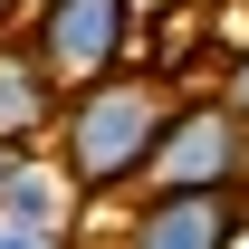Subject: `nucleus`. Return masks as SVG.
Wrapping results in <instances>:
<instances>
[{
	"label": "nucleus",
	"instance_id": "6",
	"mask_svg": "<svg viewBox=\"0 0 249 249\" xmlns=\"http://www.w3.org/2000/svg\"><path fill=\"white\" fill-rule=\"evenodd\" d=\"M58 106H67V96L38 77V58L19 48V29H10V38H0V154H48Z\"/></svg>",
	"mask_w": 249,
	"mask_h": 249
},
{
	"label": "nucleus",
	"instance_id": "9",
	"mask_svg": "<svg viewBox=\"0 0 249 249\" xmlns=\"http://www.w3.org/2000/svg\"><path fill=\"white\" fill-rule=\"evenodd\" d=\"M19 19H29V0H0V38H10V29H19Z\"/></svg>",
	"mask_w": 249,
	"mask_h": 249
},
{
	"label": "nucleus",
	"instance_id": "3",
	"mask_svg": "<svg viewBox=\"0 0 249 249\" xmlns=\"http://www.w3.org/2000/svg\"><path fill=\"white\" fill-rule=\"evenodd\" d=\"M144 192H249V124L220 106L211 87L173 96V124H163L154 163H144ZM134 192V201H144Z\"/></svg>",
	"mask_w": 249,
	"mask_h": 249
},
{
	"label": "nucleus",
	"instance_id": "7",
	"mask_svg": "<svg viewBox=\"0 0 249 249\" xmlns=\"http://www.w3.org/2000/svg\"><path fill=\"white\" fill-rule=\"evenodd\" d=\"M211 96H220V106H230V115L249 124V38H240V48H230V58H220V77H211Z\"/></svg>",
	"mask_w": 249,
	"mask_h": 249
},
{
	"label": "nucleus",
	"instance_id": "4",
	"mask_svg": "<svg viewBox=\"0 0 249 249\" xmlns=\"http://www.w3.org/2000/svg\"><path fill=\"white\" fill-rule=\"evenodd\" d=\"M240 240H249V192H144L106 230V249H240Z\"/></svg>",
	"mask_w": 249,
	"mask_h": 249
},
{
	"label": "nucleus",
	"instance_id": "8",
	"mask_svg": "<svg viewBox=\"0 0 249 249\" xmlns=\"http://www.w3.org/2000/svg\"><path fill=\"white\" fill-rule=\"evenodd\" d=\"M0 249H87V240H19V230H0Z\"/></svg>",
	"mask_w": 249,
	"mask_h": 249
},
{
	"label": "nucleus",
	"instance_id": "2",
	"mask_svg": "<svg viewBox=\"0 0 249 249\" xmlns=\"http://www.w3.org/2000/svg\"><path fill=\"white\" fill-rule=\"evenodd\" d=\"M19 48L38 58V77L58 96H77V87H106L144 58V19H134V0H29Z\"/></svg>",
	"mask_w": 249,
	"mask_h": 249
},
{
	"label": "nucleus",
	"instance_id": "5",
	"mask_svg": "<svg viewBox=\"0 0 249 249\" xmlns=\"http://www.w3.org/2000/svg\"><path fill=\"white\" fill-rule=\"evenodd\" d=\"M77 220H87V201L67 192V173L48 154H10L0 163V230H19V240H77Z\"/></svg>",
	"mask_w": 249,
	"mask_h": 249
},
{
	"label": "nucleus",
	"instance_id": "1",
	"mask_svg": "<svg viewBox=\"0 0 249 249\" xmlns=\"http://www.w3.org/2000/svg\"><path fill=\"white\" fill-rule=\"evenodd\" d=\"M163 124H173V87H154L144 67H124L106 87H77L58 106V134H48V163L67 173V192L87 211H124L144 192V163H154Z\"/></svg>",
	"mask_w": 249,
	"mask_h": 249
}]
</instances>
